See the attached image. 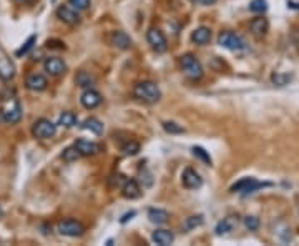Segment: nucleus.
Listing matches in <instances>:
<instances>
[{
    "mask_svg": "<svg viewBox=\"0 0 299 246\" xmlns=\"http://www.w3.org/2000/svg\"><path fill=\"white\" fill-rule=\"evenodd\" d=\"M80 102L87 110H93V108H97L98 105L103 102V97H102V93L97 92V90L85 88V92L81 93V97H80Z\"/></svg>",
    "mask_w": 299,
    "mask_h": 246,
    "instance_id": "13",
    "label": "nucleus"
},
{
    "mask_svg": "<svg viewBox=\"0 0 299 246\" xmlns=\"http://www.w3.org/2000/svg\"><path fill=\"white\" fill-rule=\"evenodd\" d=\"M57 17L67 25H78L81 22V17H80L78 10H75V8L70 7V5H60V7H58L57 8Z\"/></svg>",
    "mask_w": 299,
    "mask_h": 246,
    "instance_id": "9",
    "label": "nucleus"
},
{
    "mask_svg": "<svg viewBox=\"0 0 299 246\" xmlns=\"http://www.w3.org/2000/svg\"><path fill=\"white\" fill-rule=\"evenodd\" d=\"M112 45L120 50H128L131 48V45H133V40H131L130 35L125 34L123 30H116L112 34Z\"/></svg>",
    "mask_w": 299,
    "mask_h": 246,
    "instance_id": "17",
    "label": "nucleus"
},
{
    "mask_svg": "<svg viewBox=\"0 0 299 246\" xmlns=\"http://www.w3.org/2000/svg\"><path fill=\"white\" fill-rule=\"evenodd\" d=\"M194 3H199V5H213L216 0H191Z\"/></svg>",
    "mask_w": 299,
    "mask_h": 246,
    "instance_id": "36",
    "label": "nucleus"
},
{
    "mask_svg": "<svg viewBox=\"0 0 299 246\" xmlns=\"http://www.w3.org/2000/svg\"><path fill=\"white\" fill-rule=\"evenodd\" d=\"M191 40L196 45H206L211 40V30L208 27H198L191 34Z\"/></svg>",
    "mask_w": 299,
    "mask_h": 246,
    "instance_id": "20",
    "label": "nucleus"
},
{
    "mask_svg": "<svg viewBox=\"0 0 299 246\" xmlns=\"http://www.w3.org/2000/svg\"><path fill=\"white\" fill-rule=\"evenodd\" d=\"M236 225H238L236 218H234V216H226L218 223V225H216L215 231H216V235L221 236V235H226V233H229V231H233Z\"/></svg>",
    "mask_w": 299,
    "mask_h": 246,
    "instance_id": "21",
    "label": "nucleus"
},
{
    "mask_svg": "<svg viewBox=\"0 0 299 246\" xmlns=\"http://www.w3.org/2000/svg\"><path fill=\"white\" fill-rule=\"evenodd\" d=\"M147 40L156 53H165L168 50V42H166V37L163 35L161 30L150 29L147 32Z\"/></svg>",
    "mask_w": 299,
    "mask_h": 246,
    "instance_id": "8",
    "label": "nucleus"
},
{
    "mask_svg": "<svg viewBox=\"0 0 299 246\" xmlns=\"http://www.w3.org/2000/svg\"><path fill=\"white\" fill-rule=\"evenodd\" d=\"M75 82H76V85L78 86H81V88H92V85H95V77L93 75H90L88 72H78L76 74V77H75Z\"/></svg>",
    "mask_w": 299,
    "mask_h": 246,
    "instance_id": "24",
    "label": "nucleus"
},
{
    "mask_svg": "<svg viewBox=\"0 0 299 246\" xmlns=\"http://www.w3.org/2000/svg\"><path fill=\"white\" fill-rule=\"evenodd\" d=\"M244 226H246L249 231H256L258 228H260V218L258 216H246L244 218Z\"/></svg>",
    "mask_w": 299,
    "mask_h": 246,
    "instance_id": "35",
    "label": "nucleus"
},
{
    "mask_svg": "<svg viewBox=\"0 0 299 246\" xmlns=\"http://www.w3.org/2000/svg\"><path fill=\"white\" fill-rule=\"evenodd\" d=\"M15 77V65L10 58L7 57V53L0 48V79L3 82H8Z\"/></svg>",
    "mask_w": 299,
    "mask_h": 246,
    "instance_id": "14",
    "label": "nucleus"
},
{
    "mask_svg": "<svg viewBox=\"0 0 299 246\" xmlns=\"http://www.w3.org/2000/svg\"><path fill=\"white\" fill-rule=\"evenodd\" d=\"M58 233L69 236V238H78V236L85 233V226L78 220L69 218V220H62L58 223Z\"/></svg>",
    "mask_w": 299,
    "mask_h": 246,
    "instance_id": "7",
    "label": "nucleus"
},
{
    "mask_svg": "<svg viewBox=\"0 0 299 246\" xmlns=\"http://www.w3.org/2000/svg\"><path fill=\"white\" fill-rule=\"evenodd\" d=\"M32 133H34L35 138H38V140H48V138H52V136H55L57 125L50 122L48 118H38V120L34 123Z\"/></svg>",
    "mask_w": 299,
    "mask_h": 246,
    "instance_id": "5",
    "label": "nucleus"
},
{
    "mask_svg": "<svg viewBox=\"0 0 299 246\" xmlns=\"http://www.w3.org/2000/svg\"><path fill=\"white\" fill-rule=\"evenodd\" d=\"M151 240L160 246H170V245H173L175 235H173V231H170V230H156V231H153Z\"/></svg>",
    "mask_w": 299,
    "mask_h": 246,
    "instance_id": "19",
    "label": "nucleus"
},
{
    "mask_svg": "<svg viewBox=\"0 0 299 246\" xmlns=\"http://www.w3.org/2000/svg\"><path fill=\"white\" fill-rule=\"evenodd\" d=\"M3 215V211H2V208H0V216H2Z\"/></svg>",
    "mask_w": 299,
    "mask_h": 246,
    "instance_id": "39",
    "label": "nucleus"
},
{
    "mask_svg": "<svg viewBox=\"0 0 299 246\" xmlns=\"http://www.w3.org/2000/svg\"><path fill=\"white\" fill-rule=\"evenodd\" d=\"M43 68L48 75L52 77H60L67 72V63L62 60L60 57H48L45 58L43 62Z\"/></svg>",
    "mask_w": 299,
    "mask_h": 246,
    "instance_id": "10",
    "label": "nucleus"
},
{
    "mask_svg": "<svg viewBox=\"0 0 299 246\" xmlns=\"http://www.w3.org/2000/svg\"><path fill=\"white\" fill-rule=\"evenodd\" d=\"M271 80H273L274 85H288L289 82L293 80V75L291 74H273V77H271Z\"/></svg>",
    "mask_w": 299,
    "mask_h": 246,
    "instance_id": "32",
    "label": "nucleus"
},
{
    "mask_svg": "<svg viewBox=\"0 0 299 246\" xmlns=\"http://www.w3.org/2000/svg\"><path fill=\"white\" fill-rule=\"evenodd\" d=\"M75 148L78 150L81 157H95V155L102 152V145L97 142H90V140H85V138L76 140Z\"/></svg>",
    "mask_w": 299,
    "mask_h": 246,
    "instance_id": "12",
    "label": "nucleus"
},
{
    "mask_svg": "<svg viewBox=\"0 0 299 246\" xmlns=\"http://www.w3.org/2000/svg\"><path fill=\"white\" fill-rule=\"evenodd\" d=\"M81 128H83V130H90V131H92V133H95V135H102V133H103V123L100 122L98 118L90 117V118H87V120L83 122Z\"/></svg>",
    "mask_w": 299,
    "mask_h": 246,
    "instance_id": "23",
    "label": "nucleus"
},
{
    "mask_svg": "<svg viewBox=\"0 0 299 246\" xmlns=\"http://www.w3.org/2000/svg\"><path fill=\"white\" fill-rule=\"evenodd\" d=\"M142 193H143L142 188H140V185L135 180H125L123 185H121V195L126 200H138L142 197Z\"/></svg>",
    "mask_w": 299,
    "mask_h": 246,
    "instance_id": "16",
    "label": "nucleus"
},
{
    "mask_svg": "<svg viewBox=\"0 0 299 246\" xmlns=\"http://www.w3.org/2000/svg\"><path fill=\"white\" fill-rule=\"evenodd\" d=\"M121 152H123L125 155H130V157H133V155H138L140 143H137V142H126L123 147H121Z\"/></svg>",
    "mask_w": 299,
    "mask_h": 246,
    "instance_id": "33",
    "label": "nucleus"
},
{
    "mask_svg": "<svg viewBox=\"0 0 299 246\" xmlns=\"http://www.w3.org/2000/svg\"><path fill=\"white\" fill-rule=\"evenodd\" d=\"M76 122H78V118H76L74 112H63L60 118H58V125L65 126V128H72V126H75Z\"/></svg>",
    "mask_w": 299,
    "mask_h": 246,
    "instance_id": "25",
    "label": "nucleus"
},
{
    "mask_svg": "<svg viewBox=\"0 0 299 246\" xmlns=\"http://www.w3.org/2000/svg\"><path fill=\"white\" fill-rule=\"evenodd\" d=\"M35 43H37V35H30V37L27 39V42H25L24 45H22V47L15 52V55H17V57L27 55V53H29L30 50L35 47Z\"/></svg>",
    "mask_w": 299,
    "mask_h": 246,
    "instance_id": "28",
    "label": "nucleus"
},
{
    "mask_svg": "<svg viewBox=\"0 0 299 246\" xmlns=\"http://www.w3.org/2000/svg\"><path fill=\"white\" fill-rule=\"evenodd\" d=\"M203 221H205V220H203V215L188 216L187 220H185V223H183V230H185V231H191V230H194V228L201 226Z\"/></svg>",
    "mask_w": 299,
    "mask_h": 246,
    "instance_id": "26",
    "label": "nucleus"
},
{
    "mask_svg": "<svg viewBox=\"0 0 299 246\" xmlns=\"http://www.w3.org/2000/svg\"><path fill=\"white\" fill-rule=\"evenodd\" d=\"M90 0H69V5L74 7L75 10H87V8L90 7Z\"/></svg>",
    "mask_w": 299,
    "mask_h": 246,
    "instance_id": "34",
    "label": "nucleus"
},
{
    "mask_svg": "<svg viewBox=\"0 0 299 246\" xmlns=\"http://www.w3.org/2000/svg\"><path fill=\"white\" fill-rule=\"evenodd\" d=\"M218 45H221L226 50H233V52H239V50L246 48V42L241 35L234 34V32H221L218 35Z\"/></svg>",
    "mask_w": 299,
    "mask_h": 246,
    "instance_id": "4",
    "label": "nucleus"
},
{
    "mask_svg": "<svg viewBox=\"0 0 299 246\" xmlns=\"http://www.w3.org/2000/svg\"><path fill=\"white\" fill-rule=\"evenodd\" d=\"M191 152H193L194 157H196L198 160H201L203 163H205V165H210V166L213 165V160H211L210 153H208L203 147H193V148H191Z\"/></svg>",
    "mask_w": 299,
    "mask_h": 246,
    "instance_id": "27",
    "label": "nucleus"
},
{
    "mask_svg": "<svg viewBox=\"0 0 299 246\" xmlns=\"http://www.w3.org/2000/svg\"><path fill=\"white\" fill-rule=\"evenodd\" d=\"M249 30H251L253 35H256V37H264L269 30L268 19H264V17H256V19H253L251 24H249Z\"/></svg>",
    "mask_w": 299,
    "mask_h": 246,
    "instance_id": "18",
    "label": "nucleus"
},
{
    "mask_svg": "<svg viewBox=\"0 0 299 246\" xmlns=\"http://www.w3.org/2000/svg\"><path fill=\"white\" fill-rule=\"evenodd\" d=\"M180 63H181V68H183L185 75H187L189 80L198 82L203 79V65L193 53H185V55H181Z\"/></svg>",
    "mask_w": 299,
    "mask_h": 246,
    "instance_id": "3",
    "label": "nucleus"
},
{
    "mask_svg": "<svg viewBox=\"0 0 299 246\" xmlns=\"http://www.w3.org/2000/svg\"><path fill=\"white\" fill-rule=\"evenodd\" d=\"M249 10L255 13H264L268 10V0H251L249 3Z\"/></svg>",
    "mask_w": 299,
    "mask_h": 246,
    "instance_id": "31",
    "label": "nucleus"
},
{
    "mask_svg": "<svg viewBox=\"0 0 299 246\" xmlns=\"http://www.w3.org/2000/svg\"><path fill=\"white\" fill-rule=\"evenodd\" d=\"M148 218L151 223H155V225H165L166 221H168V211L166 209H161V208H150L148 209Z\"/></svg>",
    "mask_w": 299,
    "mask_h": 246,
    "instance_id": "22",
    "label": "nucleus"
},
{
    "mask_svg": "<svg viewBox=\"0 0 299 246\" xmlns=\"http://www.w3.org/2000/svg\"><path fill=\"white\" fill-rule=\"evenodd\" d=\"M25 86L29 90H32V92H43V90H47L48 82L42 74H32L27 77Z\"/></svg>",
    "mask_w": 299,
    "mask_h": 246,
    "instance_id": "15",
    "label": "nucleus"
},
{
    "mask_svg": "<svg viewBox=\"0 0 299 246\" xmlns=\"http://www.w3.org/2000/svg\"><path fill=\"white\" fill-rule=\"evenodd\" d=\"M133 97L140 100L143 103H156L160 102L161 98V90L155 82H150V80H145V82H140V83L135 85L133 88Z\"/></svg>",
    "mask_w": 299,
    "mask_h": 246,
    "instance_id": "2",
    "label": "nucleus"
},
{
    "mask_svg": "<svg viewBox=\"0 0 299 246\" xmlns=\"http://www.w3.org/2000/svg\"><path fill=\"white\" fill-rule=\"evenodd\" d=\"M135 215H137V213H135V211H130V213H126V215H123V218H121V220H120V223H126V221H128V220H131V218H133Z\"/></svg>",
    "mask_w": 299,
    "mask_h": 246,
    "instance_id": "37",
    "label": "nucleus"
},
{
    "mask_svg": "<svg viewBox=\"0 0 299 246\" xmlns=\"http://www.w3.org/2000/svg\"><path fill=\"white\" fill-rule=\"evenodd\" d=\"M0 115H2L3 122L10 123V125H15L22 120V107L20 102L15 95H7V97H2V102H0Z\"/></svg>",
    "mask_w": 299,
    "mask_h": 246,
    "instance_id": "1",
    "label": "nucleus"
},
{
    "mask_svg": "<svg viewBox=\"0 0 299 246\" xmlns=\"http://www.w3.org/2000/svg\"><path fill=\"white\" fill-rule=\"evenodd\" d=\"M53 2H55V0H53Z\"/></svg>",
    "mask_w": 299,
    "mask_h": 246,
    "instance_id": "40",
    "label": "nucleus"
},
{
    "mask_svg": "<svg viewBox=\"0 0 299 246\" xmlns=\"http://www.w3.org/2000/svg\"><path fill=\"white\" fill-rule=\"evenodd\" d=\"M17 3H22V5H32L35 0H15Z\"/></svg>",
    "mask_w": 299,
    "mask_h": 246,
    "instance_id": "38",
    "label": "nucleus"
},
{
    "mask_svg": "<svg viewBox=\"0 0 299 246\" xmlns=\"http://www.w3.org/2000/svg\"><path fill=\"white\" fill-rule=\"evenodd\" d=\"M181 183H183L185 188H188V190H198V188H201L203 180L193 168H185L183 173H181Z\"/></svg>",
    "mask_w": 299,
    "mask_h": 246,
    "instance_id": "11",
    "label": "nucleus"
},
{
    "mask_svg": "<svg viewBox=\"0 0 299 246\" xmlns=\"http://www.w3.org/2000/svg\"><path fill=\"white\" fill-rule=\"evenodd\" d=\"M80 157H81V155L78 153V150L75 148V145H74V147H70V148H67L65 152L62 153V158H63V162H67V163L76 162V160H78Z\"/></svg>",
    "mask_w": 299,
    "mask_h": 246,
    "instance_id": "30",
    "label": "nucleus"
},
{
    "mask_svg": "<svg viewBox=\"0 0 299 246\" xmlns=\"http://www.w3.org/2000/svg\"><path fill=\"white\" fill-rule=\"evenodd\" d=\"M271 183H261L253 176H248V178L239 180L238 183H234L229 188L231 193H243V195H249V193H255V191L264 188V186H269Z\"/></svg>",
    "mask_w": 299,
    "mask_h": 246,
    "instance_id": "6",
    "label": "nucleus"
},
{
    "mask_svg": "<svg viewBox=\"0 0 299 246\" xmlns=\"http://www.w3.org/2000/svg\"><path fill=\"white\" fill-rule=\"evenodd\" d=\"M163 130L170 135H180V133H185V128L181 125H178L176 122H163Z\"/></svg>",
    "mask_w": 299,
    "mask_h": 246,
    "instance_id": "29",
    "label": "nucleus"
}]
</instances>
